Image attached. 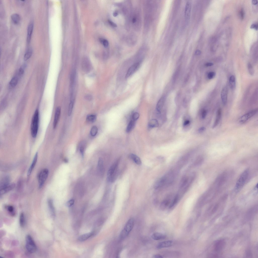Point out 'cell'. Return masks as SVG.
<instances>
[{"label":"cell","mask_w":258,"mask_h":258,"mask_svg":"<svg viewBox=\"0 0 258 258\" xmlns=\"http://www.w3.org/2000/svg\"><path fill=\"white\" fill-rule=\"evenodd\" d=\"M195 174L193 173L189 176H185L181 179L180 185L178 194L182 196L186 192L195 178Z\"/></svg>","instance_id":"obj_1"},{"label":"cell","mask_w":258,"mask_h":258,"mask_svg":"<svg viewBox=\"0 0 258 258\" xmlns=\"http://www.w3.org/2000/svg\"><path fill=\"white\" fill-rule=\"evenodd\" d=\"M39 121V111L36 110L33 117L31 125V132L32 137H36L38 132Z\"/></svg>","instance_id":"obj_2"},{"label":"cell","mask_w":258,"mask_h":258,"mask_svg":"<svg viewBox=\"0 0 258 258\" xmlns=\"http://www.w3.org/2000/svg\"><path fill=\"white\" fill-rule=\"evenodd\" d=\"M249 174V170L247 169L241 175L236 184L235 191L236 192H239L243 187L246 183Z\"/></svg>","instance_id":"obj_3"},{"label":"cell","mask_w":258,"mask_h":258,"mask_svg":"<svg viewBox=\"0 0 258 258\" xmlns=\"http://www.w3.org/2000/svg\"><path fill=\"white\" fill-rule=\"evenodd\" d=\"M119 162V160H117L109 169L107 179L109 182L112 183L115 181L117 176V169Z\"/></svg>","instance_id":"obj_4"},{"label":"cell","mask_w":258,"mask_h":258,"mask_svg":"<svg viewBox=\"0 0 258 258\" xmlns=\"http://www.w3.org/2000/svg\"><path fill=\"white\" fill-rule=\"evenodd\" d=\"M134 222V219L133 218H131L127 222L124 229L121 232L120 235L121 238L123 239L128 236L133 229Z\"/></svg>","instance_id":"obj_5"},{"label":"cell","mask_w":258,"mask_h":258,"mask_svg":"<svg viewBox=\"0 0 258 258\" xmlns=\"http://www.w3.org/2000/svg\"><path fill=\"white\" fill-rule=\"evenodd\" d=\"M26 247L27 250L29 253H33L37 250V247L32 237L29 235L26 236Z\"/></svg>","instance_id":"obj_6"},{"label":"cell","mask_w":258,"mask_h":258,"mask_svg":"<svg viewBox=\"0 0 258 258\" xmlns=\"http://www.w3.org/2000/svg\"><path fill=\"white\" fill-rule=\"evenodd\" d=\"M49 174L48 169H45L42 170L39 173L38 176L39 187L41 188L43 186L45 181L47 179Z\"/></svg>","instance_id":"obj_7"},{"label":"cell","mask_w":258,"mask_h":258,"mask_svg":"<svg viewBox=\"0 0 258 258\" xmlns=\"http://www.w3.org/2000/svg\"><path fill=\"white\" fill-rule=\"evenodd\" d=\"M257 112L258 109H255L245 114L240 118L239 119L240 123L242 124L245 123L249 119L254 116Z\"/></svg>","instance_id":"obj_8"},{"label":"cell","mask_w":258,"mask_h":258,"mask_svg":"<svg viewBox=\"0 0 258 258\" xmlns=\"http://www.w3.org/2000/svg\"><path fill=\"white\" fill-rule=\"evenodd\" d=\"M141 61L135 63L131 66L126 73V78H128L132 75L139 68L141 64Z\"/></svg>","instance_id":"obj_9"},{"label":"cell","mask_w":258,"mask_h":258,"mask_svg":"<svg viewBox=\"0 0 258 258\" xmlns=\"http://www.w3.org/2000/svg\"><path fill=\"white\" fill-rule=\"evenodd\" d=\"M226 243L223 240H218L216 241L214 245V251L216 252L221 251L224 248Z\"/></svg>","instance_id":"obj_10"},{"label":"cell","mask_w":258,"mask_h":258,"mask_svg":"<svg viewBox=\"0 0 258 258\" xmlns=\"http://www.w3.org/2000/svg\"><path fill=\"white\" fill-rule=\"evenodd\" d=\"M82 66L83 70L86 73L89 72L92 69L91 63L89 60L86 58L83 59Z\"/></svg>","instance_id":"obj_11"},{"label":"cell","mask_w":258,"mask_h":258,"mask_svg":"<svg viewBox=\"0 0 258 258\" xmlns=\"http://www.w3.org/2000/svg\"><path fill=\"white\" fill-rule=\"evenodd\" d=\"M192 4L191 2L188 1L186 4L185 11V19L189 20L191 15Z\"/></svg>","instance_id":"obj_12"},{"label":"cell","mask_w":258,"mask_h":258,"mask_svg":"<svg viewBox=\"0 0 258 258\" xmlns=\"http://www.w3.org/2000/svg\"><path fill=\"white\" fill-rule=\"evenodd\" d=\"M61 108L58 107L56 109L53 123L54 129L55 128L58 124L61 113Z\"/></svg>","instance_id":"obj_13"},{"label":"cell","mask_w":258,"mask_h":258,"mask_svg":"<svg viewBox=\"0 0 258 258\" xmlns=\"http://www.w3.org/2000/svg\"><path fill=\"white\" fill-rule=\"evenodd\" d=\"M15 187V184L14 183L9 184L5 186L0 189V195H3L13 189Z\"/></svg>","instance_id":"obj_14"},{"label":"cell","mask_w":258,"mask_h":258,"mask_svg":"<svg viewBox=\"0 0 258 258\" xmlns=\"http://www.w3.org/2000/svg\"><path fill=\"white\" fill-rule=\"evenodd\" d=\"M33 28L34 23L32 22L29 24L27 29V42L28 44L30 43L31 41Z\"/></svg>","instance_id":"obj_15"},{"label":"cell","mask_w":258,"mask_h":258,"mask_svg":"<svg viewBox=\"0 0 258 258\" xmlns=\"http://www.w3.org/2000/svg\"><path fill=\"white\" fill-rule=\"evenodd\" d=\"M228 90L227 88L224 87L222 90L221 93V97L222 103L224 105H226L227 102Z\"/></svg>","instance_id":"obj_16"},{"label":"cell","mask_w":258,"mask_h":258,"mask_svg":"<svg viewBox=\"0 0 258 258\" xmlns=\"http://www.w3.org/2000/svg\"><path fill=\"white\" fill-rule=\"evenodd\" d=\"M173 242L171 240L165 241L159 243L157 245V248L158 249L170 247L172 246Z\"/></svg>","instance_id":"obj_17"},{"label":"cell","mask_w":258,"mask_h":258,"mask_svg":"<svg viewBox=\"0 0 258 258\" xmlns=\"http://www.w3.org/2000/svg\"><path fill=\"white\" fill-rule=\"evenodd\" d=\"M165 100V97L163 96H162L158 101L156 105V109L160 113L161 112Z\"/></svg>","instance_id":"obj_18"},{"label":"cell","mask_w":258,"mask_h":258,"mask_svg":"<svg viewBox=\"0 0 258 258\" xmlns=\"http://www.w3.org/2000/svg\"><path fill=\"white\" fill-rule=\"evenodd\" d=\"M38 157V153H37L35 154L32 163L28 170L27 173L28 176L30 175L33 170L36 166L37 162Z\"/></svg>","instance_id":"obj_19"},{"label":"cell","mask_w":258,"mask_h":258,"mask_svg":"<svg viewBox=\"0 0 258 258\" xmlns=\"http://www.w3.org/2000/svg\"><path fill=\"white\" fill-rule=\"evenodd\" d=\"M222 115V110L221 109H219L217 111L216 118L213 126V128H214L217 126L218 124L221 119Z\"/></svg>","instance_id":"obj_20"},{"label":"cell","mask_w":258,"mask_h":258,"mask_svg":"<svg viewBox=\"0 0 258 258\" xmlns=\"http://www.w3.org/2000/svg\"><path fill=\"white\" fill-rule=\"evenodd\" d=\"M97 168H98V170L100 174L102 175H103L104 172V168L103 162L102 158H100L99 160Z\"/></svg>","instance_id":"obj_21"},{"label":"cell","mask_w":258,"mask_h":258,"mask_svg":"<svg viewBox=\"0 0 258 258\" xmlns=\"http://www.w3.org/2000/svg\"><path fill=\"white\" fill-rule=\"evenodd\" d=\"M151 238L154 240H158L165 239L166 238V236L159 233L156 232L152 235Z\"/></svg>","instance_id":"obj_22"},{"label":"cell","mask_w":258,"mask_h":258,"mask_svg":"<svg viewBox=\"0 0 258 258\" xmlns=\"http://www.w3.org/2000/svg\"><path fill=\"white\" fill-rule=\"evenodd\" d=\"M130 158L136 164L140 165L141 164V161L138 156L134 154H131L129 156Z\"/></svg>","instance_id":"obj_23"},{"label":"cell","mask_w":258,"mask_h":258,"mask_svg":"<svg viewBox=\"0 0 258 258\" xmlns=\"http://www.w3.org/2000/svg\"><path fill=\"white\" fill-rule=\"evenodd\" d=\"M93 233L91 232L83 234L80 236L78 239V240L80 241L83 242L87 240L91 237L93 234Z\"/></svg>","instance_id":"obj_24"},{"label":"cell","mask_w":258,"mask_h":258,"mask_svg":"<svg viewBox=\"0 0 258 258\" xmlns=\"http://www.w3.org/2000/svg\"><path fill=\"white\" fill-rule=\"evenodd\" d=\"M229 86L232 90H234L235 88L236 83L235 78L234 75H232L229 79Z\"/></svg>","instance_id":"obj_25"},{"label":"cell","mask_w":258,"mask_h":258,"mask_svg":"<svg viewBox=\"0 0 258 258\" xmlns=\"http://www.w3.org/2000/svg\"><path fill=\"white\" fill-rule=\"evenodd\" d=\"M13 22L15 24L19 23L20 20V17L19 15L17 14H12L11 16Z\"/></svg>","instance_id":"obj_26"},{"label":"cell","mask_w":258,"mask_h":258,"mask_svg":"<svg viewBox=\"0 0 258 258\" xmlns=\"http://www.w3.org/2000/svg\"><path fill=\"white\" fill-rule=\"evenodd\" d=\"M150 128H154L158 127L159 123L158 121L155 119L151 120L149 122L148 124Z\"/></svg>","instance_id":"obj_27"},{"label":"cell","mask_w":258,"mask_h":258,"mask_svg":"<svg viewBox=\"0 0 258 258\" xmlns=\"http://www.w3.org/2000/svg\"><path fill=\"white\" fill-rule=\"evenodd\" d=\"M10 179L9 177H6L1 180L0 183V189L2 188L9 184Z\"/></svg>","instance_id":"obj_28"},{"label":"cell","mask_w":258,"mask_h":258,"mask_svg":"<svg viewBox=\"0 0 258 258\" xmlns=\"http://www.w3.org/2000/svg\"><path fill=\"white\" fill-rule=\"evenodd\" d=\"M135 121L132 120L129 122L126 129L127 132L129 133L131 131L134 127Z\"/></svg>","instance_id":"obj_29"},{"label":"cell","mask_w":258,"mask_h":258,"mask_svg":"<svg viewBox=\"0 0 258 258\" xmlns=\"http://www.w3.org/2000/svg\"><path fill=\"white\" fill-rule=\"evenodd\" d=\"M32 54V50L30 48H29L27 50L24 55V60L26 61L28 60L31 57Z\"/></svg>","instance_id":"obj_30"},{"label":"cell","mask_w":258,"mask_h":258,"mask_svg":"<svg viewBox=\"0 0 258 258\" xmlns=\"http://www.w3.org/2000/svg\"><path fill=\"white\" fill-rule=\"evenodd\" d=\"M48 204L51 213L54 216L55 215V210L52 200H49L48 201Z\"/></svg>","instance_id":"obj_31"},{"label":"cell","mask_w":258,"mask_h":258,"mask_svg":"<svg viewBox=\"0 0 258 258\" xmlns=\"http://www.w3.org/2000/svg\"><path fill=\"white\" fill-rule=\"evenodd\" d=\"M19 223L21 227L23 228L24 227L25 224V219L24 214L23 213H21L20 215Z\"/></svg>","instance_id":"obj_32"},{"label":"cell","mask_w":258,"mask_h":258,"mask_svg":"<svg viewBox=\"0 0 258 258\" xmlns=\"http://www.w3.org/2000/svg\"><path fill=\"white\" fill-rule=\"evenodd\" d=\"M180 199V198L176 194L174 199H173L171 204H170V208H171L175 206L178 202Z\"/></svg>","instance_id":"obj_33"},{"label":"cell","mask_w":258,"mask_h":258,"mask_svg":"<svg viewBox=\"0 0 258 258\" xmlns=\"http://www.w3.org/2000/svg\"><path fill=\"white\" fill-rule=\"evenodd\" d=\"M97 116L94 115H88L86 118L87 120L89 122H95Z\"/></svg>","instance_id":"obj_34"},{"label":"cell","mask_w":258,"mask_h":258,"mask_svg":"<svg viewBox=\"0 0 258 258\" xmlns=\"http://www.w3.org/2000/svg\"><path fill=\"white\" fill-rule=\"evenodd\" d=\"M18 82V79L17 78L15 77L13 78L10 83V85L12 87H15L17 84Z\"/></svg>","instance_id":"obj_35"},{"label":"cell","mask_w":258,"mask_h":258,"mask_svg":"<svg viewBox=\"0 0 258 258\" xmlns=\"http://www.w3.org/2000/svg\"><path fill=\"white\" fill-rule=\"evenodd\" d=\"M170 200L168 198L163 200L162 202L161 205V208H166L170 204Z\"/></svg>","instance_id":"obj_36"},{"label":"cell","mask_w":258,"mask_h":258,"mask_svg":"<svg viewBox=\"0 0 258 258\" xmlns=\"http://www.w3.org/2000/svg\"><path fill=\"white\" fill-rule=\"evenodd\" d=\"M98 131V129L97 127L95 126H93L90 131L91 135L92 136H94L96 135Z\"/></svg>","instance_id":"obj_37"},{"label":"cell","mask_w":258,"mask_h":258,"mask_svg":"<svg viewBox=\"0 0 258 258\" xmlns=\"http://www.w3.org/2000/svg\"><path fill=\"white\" fill-rule=\"evenodd\" d=\"M203 161V159L201 157H199L196 159L195 161H194L193 165L195 166H197L200 165Z\"/></svg>","instance_id":"obj_38"},{"label":"cell","mask_w":258,"mask_h":258,"mask_svg":"<svg viewBox=\"0 0 258 258\" xmlns=\"http://www.w3.org/2000/svg\"><path fill=\"white\" fill-rule=\"evenodd\" d=\"M74 101H71L69 107L68 115L69 116L71 115L72 112L74 105Z\"/></svg>","instance_id":"obj_39"},{"label":"cell","mask_w":258,"mask_h":258,"mask_svg":"<svg viewBox=\"0 0 258 258\" xmlns=\"http://www.w3.org/2000/svg\"><path fill=\"white\" fill-rule=\"evenodd\" d=\"M86 143L84 142H82L79 145L80 151L83 156L84 152L85 146H86Z\"/></svg>","instance_id":"obj_40"},{"label":"cell","mask_w":258,"mask_h":258,"mask_svg":"<svg viewBox=\"0 0 258 258\" xmlns=\"http://www.w3.org/2000/svg\"><path fill=\"white\" fill-rule=\"evenodd\" d=\"M8 212L12 216H14L15 214L14 207L12 206H9L7 207Z\"/></svg>","instance_id":"obj_41"},{"label":"cell","mask_w":258,"mask_h":258,"mask_svg":"<svg viewBox=\"0 0 258 258\" xmlns=\"http://www.w3.org/2000/svg\"><path fill=\"white\" fill-rule=\"evenodd\" d=\"M248 67L249 73L251 75H253L254 73L253 67L250 63H248Z\"/></svg>","instance_id":"obj_42"},{"label":"cell","mask_w":258,"mask_h":258,"mask_svg":"<svg viewBox=\"0 0 258 258\" xmlns=\"http://www.w3.org/2000/svg\"><path fill=\"white\" fill-rule=\"evenodd\" d=\"M100 41L105 47L106 48L108 47L109 45V43L107 40L106 39H101L100 40Z\"/></svg>","instance_id":"obj_43"},{"label":"cell","mask_w":258,"mask_h":258,"mask_svg":"<svg viewBox=\"0 0 258 258\" xmlns=\"http://www.w3.org/2000/svg\"><path fill=\"white\" fill-rule=\"evenodd\" d=\"M139 117V114L137 112L134 113L132 116L133 120L136 121L137 120Z\"/></svg>","instance_id":"obj_44"},{"label":"cell","mask_w":258,"mask_h":258,"mask_svg":"<svg viewBox=\"0 0 258 258\" xmlns=\"http://www.w3.org/2000/svg\"><path fill=\"white\" fill-rule=\"evenodd\" d=\"M215 75V73L214 72H211L208 73V78L209 79H212L214 77Z\"/></svg>","instance_id":"obj_45"},{"label":"cell","mask_w":258,"mask_h":258,"mask_svg":"<svg viewBox=\"0 0 258 258\" xmlns=\"http://www.w3.org/2000/svg\"><path fill=\"white\" fill-rule=\"evenodd\" d=\"M207 114V112L205 109H203L201 112V117L202 119H204L206 117Z\"/></svg>","instance_id":"obj_46"},{"label":"cell","mask_w":258,"mask_h":258,"mask_svg":"<svg viewBox=\"0 0 258 258\" xmlns=\"http://www.w3.org/2000/svg\"><path fill=\"white\" fill-rule=\"evenodd\" d=\"M74 200H71L67 202L66 204V205L68 207H71L74 204Z\"/></svg>","instance_id":"obj_47"},{"label":"cell","mask_w":258,"mask_h":258,"mask_svg":"<svg viewBox=\"0 0 258 258\" xmlns=\"http://www.w3.org/2000/svg\"><path fill=\"white\" fill-rule=\"evenodd\" d=\"M84 98L87 100L91 101L92 100L93 97L91 95L89 94H88L86 95L85 97H84Z\"/></svg>","instance_id":"obj_48"},{"label":"cell","mask_w":258,"mask_h":258,"mask_svg":"<svg viewBox=\"0 0 258 258\" xmlns=\"http://www.w3.org/2000/svg\"><path fill=\"white\" fill-rule=\"evenodd\" d=\"M239 14L241 19H243L244 18V12L243 9L241 10L239 12Z\"/></svg>","instance_id":"obj_49"},{"label":"cell","mask_w":258,"mask_h":258,"mask_svg":"<svg viewBox=\"0 0 258 258\" xmlns=\"http://www.w3.org/2000/svg\"><path fill=\"white\" fill-rule=\"evenodd\" d=\"M108 22L110 24L112 27H117V24L113 22L112 21L109 20H108Z\"/></svg>","instance_id":"obj_50"},{"label":"cell","mask_w":258,"mask_h":258,"mask_svg":"<svg viewBox=\"0 0 258 258\" xmlns=\"http://www.w3.org/2000/svg\"><path fill=\"white\" fill-rule=\"evenodd\" d=\"M251 28L252 29H254L256 30H257L258 29V25L255 24H252L251 26Z\"/></svg>","instance_id":"obj_51"},{"label":"cell","mask_w":258,"mask_h":258,"mask_svg":"<svg viewBox=\"0 0 258 258\" xmlns=\"http://www.w3.org/2000/svg\"><path fill=\"white\" fill-rule=\"evenodd\" d=\"M206 128L204 127H202L199 129L198 131L200 133H202L205 130Z\"/></svg>","instance_id":"obj_52"},{"label":"cell","mask_w":258,"mask_h":258,"mask_svg":"<svg viewBox=\"0 0 258 258\" xmlns=\"http://www.w3.org/2000/svg\"><path fill=\"white\" fill-rule=\"evenodd\" d=\"M24 70L23 68H20L19 71V74L20 75H22L24 73Z\"/></svg>","instance_id":"obj_53"},{"label":"cell","mask_w":258,"mask_h":258,"mask_svg":"<svg viewBox=\"0 0 258 258\" xmlns=\"http://www.w3.org/2000/svg\"><path fill=\"white\" fill-rule=\"evenodd\" d=\"M190 123V121L189 120H186L185 121L183 124V126H185L189 125Z\"/></svg>","instance_id":"obj_54"},{"label":"cell","mask_w":258,"mask_h":258,"mask_svg":"<svg viewBox=\"0 0 258 258\" xmlns=\"http://www.w3.org/2000/svg\"><path fill=\"white\" fill-rule=\"evenodd\" d=\"M201 52L199 50H197L195 52V54L197 56H199L201 54Z\"/></svg>","instance_id":"obj_55"},{"label":"cell","mask_w":258,"mask_h":258,"mask_svg":"<svg viewBox=\"0 0 258 258\" xmlns=\"http://www.w3.org/2000/svg\"><path fill=\"white\" fill-rule=\"evenodd\" d=\"M214 65L213 63H206L205 64V66L208 67L213 66Z\"/></svg>","instance_id":"obj_56"},{"label":"cell","mask_w":258,"mask_h":258,"mask_svg":"<svg viewBox=\"0 0 258 258\" xmlns=\"http://www.w3.org/2000/svg\"><path fill=\"white\" fill-rule=\"evenodd\" d=\"M246 255L247 256H249L250 257V256H252V253L250 251L248 250L247 251Z\"/></svg>","instance_id":"obj_57"},{"label":"cell","mask_w":258,"mask_h":258,"mask_svg":"<svg viewBox=\"0 0 258 258\" xmlns=\"http://www.w3.org/2000/svg\"><path fill=\"white\" fill-rule=\"evenodd\" d=\"M153 257L156 258H163V257L162 255L159 254L155 255L153 256Z\"/></svg>","instance_id":"obj_58"},{"label":"cell","mask_w":258,"mask_h":258,"mask_svg":"<svg viewBox=\"0 0 258 258\" xmlns=\"http://www.w3.org/2000/svg\"><path fill=\"white\" fill-rule=\"evenodd\" d=\"M252 3L253 5H256L258 3V1L257 0H253L252 1Z\"/></svg>","instance_id":"obj_59"},{"label":"cell","mask_w":258,"mask_h":258,"mask_svg":"<svg viewBox=\"0 0 258 258\" xmlns=\"http://www.w3.org/2000/svg\"><path fill=\"white\" fill-rule=\"evenodd\" d=\"M118 15V13L117 12H114L113 14V15L114 17H116Z\"/></svg>","instance_id":"obj_60"},{"label":"cell","mask_w":258,"mask_h":258,"mask_svg":"<svg viewBox=\"0 0 258 258\" xmlns=\"http://www.w3.org/2000/svg\"><path fill=\"white\" fill-rule=\"evenodd\" d=\"M136 19L135 17L132 20V22L133 23H134L136 22Z\"/></svg>","instance_id":"obj_61"}]
</instances>
